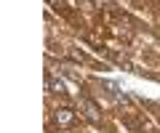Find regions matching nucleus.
<instances>
[{
    "label": "nucleus",
    "mask_w": 160,
    "mask_h": 133,
    "mask_svg": "<svg viewBox=\"0 0 160 133\" xmlns=\"http://www.w3.org/2000/svg\"><path fill=\"white\" fill-rule=\"evenodd\" d=\"M78 109L83 112V115H86L91 122H96V120H99V107L93 104L91 98H80V101H78Z\"/></svg>",
    "instance_id": "obj_1"
},
{
    "label": "nucleus",
    "mask_w": 160,
    "mask_h": 133,
    "mask_svg": "<svg viewBox=\"0 0 160 133\" xmlns=\"http://www.w3.org/2000/svg\"><path fill=\"white\" fill-rule=\"evenodd\" d=\"M46 88L53 93H67V85H64V80H59V77L53 75H46Z\"/></svg>",
    "instance_id": "obj_2"
},
{
    "label": "nucleus",
    "mask_w": 160,
    "mask_h": 133,
    "mask_svg": "<svg viewBox=\"0 0 160 133\" xmlns=\"http://www.w3.org/2000/svg\"><path fill=\"white\" fill-rule=\"evenodd\" d=\"M72 120H75V112H72V109H59V112H56V125H59V128L72 125Z\"/></svg>",
    "instance_id": "obj_3"
}]
</instances>
